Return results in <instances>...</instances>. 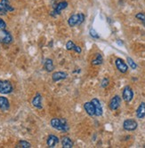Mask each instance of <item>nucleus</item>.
Instances as JSON below:
<instances>
[{"label": "nucleus", "instance_id": "obj_1", "mask_svg": "<svg viewBox=\"0 0 145 148\" xmlns=\"http://www.w3.org/2000/svg\"><path fill=\"white\" fill-rule=\"evenodd\" d=\"M51 126L63 133H66L70 130V125L67 122V120L64 118H52L50 121Z\"/></svg>", "mask_w": 145, "mask_h": 148}, {"label": "nucleus", "instance_id": "obj_2", "mask_svg": "<svg viewBox=\"0 0 145 148\" xmlns=\"http://www.w3.org/2000/svg\"><path fill=\"white\" fill-rule=\"evenodd\" d=\"M85 18H86V16L82 12L72 14L68 20V25L70 27V28H73V27H76V26H79L84 22Z\"/></svg>", "mask_w": 145, "mask_h": 148}, {"label": "nucleus", "instance_id": "obj_3", "mask_svg": "<svg viewBox=\"0 0 145 148\" xmlns=\"http://www.w3.org/2000/svg\"><path fill=\"white\" fill-rule=\"evenodd\" d=\"M138 123L135 119H126L123 123V129L126 131H134L137 129Z\"/></svg>", "mask_w": 145, "mask_h": 148}, {"label": "nucleus", "instance_id": "obj_4", "mask_svg": "<svg viewBox=\"0 0 145 148\" xmlns=\"http://www.w3.org/2000/svg\"><path fill=\"white\" fill-rule=\"evenodd\" d=\"M68 5H69V4H68L67 1H61L60 3H58V4L55 5V9L51 12L50 15H51L52 17H56L57 15L61 14V11H63L65 8H67Z\"/></svg>", "mask_w": 145, "mask_h": 148}, {"label": "nucleus", "instance_id": "obj_5", "mask_svg": "<svg viewBox=\"0 0 145 148\" xmlns=\"http://www.w3.org/2000/svg\"><path fill=\"white\" fill-rule=\"evenodd\" d=\"M122 99L125 102L129 103L134 99V90L130 86H126L122 91Z\"/></svg>", "mask_w": 145, "mask_h": 148}, {"label": "nucleus", "instance_id": "obj_6", "mask_svg": "<svg viewBox=\"0 0 145 148\" xmlns=\"http://www.w3.org/2000/svg\"><path fill=\"white\" fill-rule=\"evenodd\" d=\"M12 42V36L6 29H0V43L4 45H9Z\"/></svg>", "mask_w": 145, "mask_h": 148}, {"label": "nucleus", "instance_id": "obj_7", "mask_svg": "<svg viewBox=\"0 0 145 148\" xmlns=\"http://www.w3.org/2000/svg\"><path fill=\"white\" fill-rule=\"evenodd\" d=\"M14 8L12 7L8 0H1L0 2V15H6L7 12H12Z\"/></svg>", "mask_w": 145, "mask_h": 148}, {"label": "nucleus", "instance_id": "obj_8", "mask_svg": "<svg viewBox=\"0 0 145 148\" xmlns=\"http://www.w3.org/2000/svg\"><path fill=\"white\" fill-rule=\"evenodd\" d=\"M14 88L9 81H0V93L1 94H10Z\"/></svg>", "mask_w": 145, "mask_h": 148}, {"label": "nucleus", "instance_id": "obj_9", "mask_svg": "<svg viewBox=\"0 0 145 148\" xmlns=\"http://www.w3.org/2000/svg\"><path fill=\"white\" fill-rule=\"evenodd\" d=\"M121 105V97L118 95H115L109 103V108L111 111H116L119 108V106Z\"/></svg>", "mask_w": 145, "mask_h": 148}, {"label": "nucleus", "instance_id": "obj_10", "mask_svg": "<svg viewBox=\"0 0 145 148\" xmlns=\"http://www.w3.org/2000/svg\"><path fill=\"white\" fill-rule=\"evenodd\" d=\"M115 65H116L117 69L119 71L120 73H122V74H126L127 72V70H128V66H127V64L121 58L116 59Z\"/></svg>", "mask_w": 145, "mask_h": 148}, {"label": "nucleus", "instance_id": "obj_11", "mask_svg": "<svg viewBox=\"0 0 145 148\" xmlns=\"http://www.w3.org/2000/svg\"><path fill=\"white\" fill-rule=\"evenodd\" d=\"M91 102L94 104L95 106V116H102L103 114V109H102V104L100 102V100L96 98L93 99L91 100Z\"/></svg>", "mask_w": 145, "mask_h": 148}, {"label": "nucleus", "instance_id": "obj_12", "mask_svg": "<svg viewBox=\"0 0 145 148\" xmlns=\"http://www.w3.org/2000/svg\"><path fill=\"white\" fill-rule=\"evenodd\" d=\"M68 77V74L63 71H57L52 75V80L54 83H57L59 81L64 80Z\"/></svg>", "mask_w": 145, "mask_h": 148}, {"label": "nucleus", "instance_id": "obj_13", "mask_svg": "<svg viewBox=\"0 0 145 148\" xmlns=\"http://www.w3.org/2000/svg\"><path fill=\"white\" fill-rule=\"evenodd\" d=\"M32 106L37 109H42L43 105H42V95L40 93H37L35 97L32 99Z\"/></svg>", "mask_w": 145, "mask_h": 148}, {"label": "nucleus", "instance_id": "obj_14", "mask_svg": "<svg viewBox=\"0 0 145 148\" xmlns=\"http://www.w3.org/2000/svg\"><path fill=\"white\" fill-rule=\"evenodd\" d=\"M59 143V138L55 135H49L47 137V139H46V145L48 147L50 148H54L57 145V144Z\"/></svg>", "mask_w": 145, "mask_h": 148}, {"label": "nucleus", "instance_id": "obj_15", "mask_svg": "<svg viewBox=\"0 0 145 148\" xmlns=\"http://www.w3.org/2000/svg\"><path fill=\"white\" fill-rule=\"evenodd\" d=\"M84 109L86 111V113L89 115V116H95V106L94 104L90 102H86L84 104Z\"/></svg>", "mask_w": 145, "mask_h": 148}, {"label": "nucleus", "instance_id": "obj_16", "mask_svg": "<svg viewBox=\"0 0 145 148\" xmlns=\"http://www.w3.org/2000/svg\"><path fill=\"white\" fill-rule=\"evenodd\" d=\"M61 145L63 148H72L73 147L74 143L70 137L63 136V137H61Z\"/></svg>", "mask_w": 145, "mask_h": 148}, {"label": "nucleus", "instance_id": "obj_17", "mask_svg": "<svg viewBox=\"0 0 145 148\" xmlns=\"http://www.w3.org/2000/svg\"><path fill=\"white\" fill-rule=\"evenodd\" d=\"M44 69L47 72V73H51L55 70V65H54V61H52V59H46L44 62Z\"/></svg>", "mask_w": 145, "mask_h": 148}, {"label": "nucleus", "instance_id": "obj_18", "mask_svg": "<svg viewBox=\"0 0 145 148\" xmlns=\"http://www.w3.org/2000/svg\"><path fill=\"white\" fill-rule=\"evenodd\" d=\"M136 117L138 119H143L145 117V102H142L136 109Z\"/></svg>", "mask_w": 145, "mask_h": 148}, {"label": "nucleus", "instance_id": "obj_19", "mask_svg": "<svg viewBox=\"0 0 145 148\" xmlns=\"http://www.w3.org/2000/svg\"><path fill=\"white\" fill-rule=\"evenodd\" d=\"M10 108L9 100L5 97H0V110L6 112Z\"/></svg>", "mask_w": 145, "mask_h": 148}, {"label": "nucleus", "instance_id": "obj_20", "mask_svg": "<svg viewBox=\"0 0 145 148\" xmlns=\"http://www.w3.org/2000/svg\"><path fill=\"white\" fill-rule=\"evenodd\" d=\"M92 65L93 66H99V65H102L103 63V58L102 56L101 53H96L95 54V57L92 60Z\"/></svg>", "mask_w": 145, "mask_h": 148}, {"label": "nucleus", "instance_id": "obj_21", "mask_svg": "<svg viewBox=\"0 0 145 148\" xmlns=\"http://www.w3.org/2000/svg\"><path fill=\"white\" fill-rule=\"evenodd\" d=\"M126 61H127V64H128V66H130V68L132 69H134V70H135L136 69H137V64L135 63V61L132 59V58H130V57H127L126 58Z\"/></svg>", "mask_w": 145, "mask_h": 148}, {"label": "nucleus", "instance_id": "obj_22", "mask_svg": "<svg viewBox=\"0 0 145 148\" xmlns=\"http://www.w3.org/2000/svg\"><path fill=\"white\" fill-rule=\"evenodd\" d=\"M135 18L142 23V25L145 28V13L144 12H138L135 14Z\"/></svg>", "mask_w": 145, "mask_h": 148}, {"label": "nucleus", "instance_id": "obj_23", "mask_svg": "<svg viewBox=\"0 0 145 148\" xmlns=\"http://www.w3.org/2000/svg\"><path fill=\"white\" fill-rule=\"evenodd\" d=\"M17 147H21V148H30L31 145L30 143L25 141V140H21L19 142V144L17 145Z\"/></svg>", "mask_w": 145, "mask_h": 148}, {"label": "nucleus", "instance_id": "obj_24", "mask_svg": "<svg viewBox=\"0 0 145 148\" xmlns=\"http://www.w3.org/2000/svg\"><path fill=\"white\" fill-rule=\"evenodd\" d=\"M76 45H75L71 40H70V41H68L67 44H66V49H67L68 51H74Z\"/></svg>", "mask_w": 145, "mask_h": 148}, {"label": "nucleus", "instance_id": "obj_25", "mask_svg": "<svg viewBox=\"0 0 145 148\" xmlns=\"http://www.w3.org/2000/svg\"><path fill=\"white\" fill-rule=\"evenodd\" d=\"M89 34H90V36L93 37V38H95V39H98V38H100V36L98 35V33L94 29H91L90 30H89Z\"/></svg>", "mask_w": 145, "mask_h": 148}, {"label": "nucleus", "instance_id": "obj_26", "mask_svg": "<svg viewBox=\"0 0 145 148\" xmlns=\"http://www.w3.org/2000/svg\"><path fill=\"white\" fill-rule=\"evenodd\" d=\"M109 84H110V81H109V79H108V78H103V79L102 80L101 86H102V88H106V87L109 85Z\"/></svg>", "mask_w": 145, "mask_h": 148}, {"label": "nucleus", "instance_id": "obj_27", "mask_svg": "<svg viewBox=\"0 0 145 148\" xmlns=\"http://www.w3.org/2000/svg\"><path fill=\"white\" fill-rule=\"evenodd\" d=\"M6 23L5 22V21L0 19V29H6Z\"/></svg>", "mask_w": 145, "mask_h": 148}, {"label": "nucleus", "instance_id": "obj_28", "mask_svg": "<svg viewBox=\"0 0 145 148\" xmlns=\"http://www.w3.org/2000/svg\"><path fill=\"white\" fill-rule=\"evenodd\" d=\"M74 51H76L77 53H78V54H80L81 51H82V49L80 46H78V45H76L75 49H74Z\"/></svg>", "mask_w": 145, "mask_h": 148}]
</instances>
